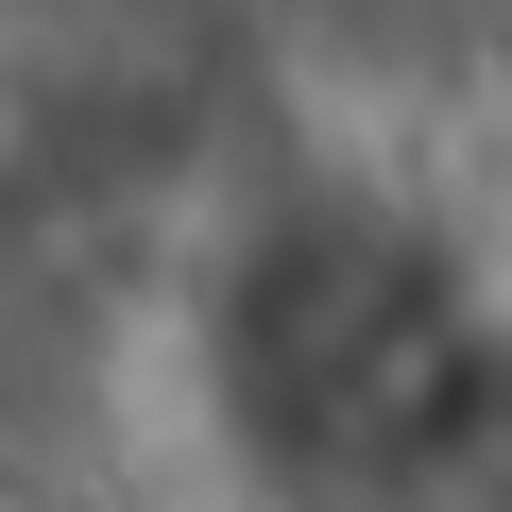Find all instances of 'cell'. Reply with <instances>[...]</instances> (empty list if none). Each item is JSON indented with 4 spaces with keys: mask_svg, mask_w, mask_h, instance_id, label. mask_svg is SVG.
Returning <instances> with one entry per match:
<instances>
[{
    "mask_svg": "<svg viewBox=\"0 0 512 512\" xmlns=\"http://www.w3.org/2000/svg\"><path fill=\"white\" fill-rule=\"evenodd\" d=\"M478 376H495V325H478L461 256L410 205L308 188L205 274V393L274 478H410V461H444Z\"/></svg>",
    "mask_w": 512,
    "mask_h": 512,
    "instance_id": "1",
    "label": "cell"
}]
</instances>
